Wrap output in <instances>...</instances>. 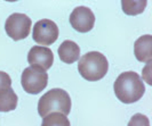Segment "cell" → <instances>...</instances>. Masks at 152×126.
Listing matches in <instances>:
<instances>
[{"label":"cell","instance_id":"1","mask_svg":"<svg viewBox=\"0 0 152 126\" xmlns=\"http://www.w3.org/2000/svg\"><path fill=\"white\" fill-rule=\"evenodd\" d=\"M117 98L124 104H134L138 101L145 92L144 82L135 72H125L118 76L113 84Z\"/></svg>","mask_w":152,"mask_h":126},{"label":"cell","instance_id":"2","mask_svg":"<svg viewBox=\"0 0 152 126\" xmlns=\"http://www.w3.org/2000/svg\"><path fill=\"white\" fill-rule=\"evenodd\" d=\"M71 98L65 90L52 89L39 99L38 112L41 117L53 112H60L66 116L71 111Z\"/></svg>","mask_w":152,"mask_h":126},{"label":"cell","instance_id":"3","mask_svg":"<svg viewBox=\"0 0 152 126\" xmlns=\"http://www.w3.org/2000/svg\"><path fill=\"white\" fill-rule=\"evenodd\" d=\"M109 63L107 57L99 51H91L84 55L78 63L79 74L85 80L95 82L102 80L107 73Z\"/></svg>","mask_w":152,"mask_h":126},{"label":"cell","instance_id":"4","mask_svg":"<svg viewBox=\"0 0 152 126\" xmlns=\"http://www.w3.org/2000/svg\"><path fill=\"white\" fill-rule=\"evenodd\" d=\"M22 86L26 93L38 94L47 86L48 74L37 67H28L24 69L21 77Z\"/></svg>","mask_w":152,"mask_h":126},{"label":"cell","instance_id":"5","mask_svg":"<svg viewBox=\"0 0 152 126\" xmlns=\"http://www.w3.org/2000/svg\"><path fill=\"white\" fill-rule=\"evenodd\" d=\"M31 26H32V22L30 17L21 13L12 14L5 23L6 33L14 41H20L28 37L30 34Z\"/></svg>","mask_w":152,"mask_h":126},{"label":"cell","instance_id":"6","mask_svg":"<svg viewBox=\"0 0 152 126\" xmlns=\"http://www.w3.org/2000/svg\"><path fill=\"white\" fill-rule=\"evenodd\" d=\"M33 40L42 45H50L58 37V27L50 19H40L33 26Z\"/></svg>","mask_w":152,"mask_h":126},{"label":"cell","instance_id":"7","mask_svg":"<svg viewBox=\"0 0 152 126\" xmlns=\"http://www.w3.org/2000/svg\"><path fill=\"white\" fill-rule=\"evenodd\" d=\"M70 24L76 31L80 33H87L94 27L95 15L89 8L79 6L73 9L70 15Z\"/></svg>","mask_w":152,"mask_h":126},{"label":"cell","instance_id":"8","mask_svg":"<svg viewBox=\"0 0 152 126\" xmlns=\"http://www.w3.org/2000/svg\"><path fill=\"white\" fill-rule=\"evenodd\" d=\"M28 63L31 67H37L46 72L52 67L54 63L53 51L47 47L34 45L28 53Z\"/></svg>","mask_w":152,"mask_h":126},{"label":"cell","instance_id":"9","mask_svg":"<svg viewBox=\"0 0 152 126\" xmlns=\"http://www.w3.org/2000/svg\"><path fill=\"white\" fill-rule=\"evenodd\" d=\"M134 53L138 61L151 63L152 60V37L150 34H145L138 37L134 45Z\"/></svg>","mask_w":152,"mask_h":126},{"label":"cell","instance_id":"10","mask_svg":"<svg viewBox=\"0 0 152 126\" xmlns=\"http://www.w3.org/2000/svg\"><path fill=\"white\" fill-rule=\"evenodd\" d=\"M58 56L60 59L65 64H72L79 60L80 56V48L75 41L65 40L58 47Z\"/></svg>","mask_w":152,"mask_h":126},{"label":"cell","instance_id":"11","mask_svg":"<svg viewBox=\"0 0 152 126\" xmlns=\"http://www.w3.org/2000/svg\"><path fill=\"white\" fill-rule=\"evenodd\" d=\"M16 107H17V96L14 90L10 88L0 91V111L8 112L15 110Z\"/></svg>","mask_w":152,"mask_h":126},{"label":"cell","instance_id":"12","mask_svg":"<svg viewBox=\"0 0 152 126\" xmlns=\"http://www.w3.org/2000/svg\"><path fill=\"white\" fill-rule=\"evenodd\" d=\"M41 126H71V124L66 116L60 112H53L44 117Z\"/></svg>","mask_w":152,"mask_h":126},{"label":"cell","instance_id":"13","mask_svg":"<svg viewBox=\"0 0 152 126\" xmlns=\"http://www.w3.org/2000/svg\"><path fill=\"white\" fill-rule=\"evenodd\" d=\"M146 1H121L122 10L127 15H137L141 14L146 7Z\"/></svg>","mask_w":152,"mask_h":126},{"label":"cell","instance_id":"14","mask_svg":"<svg viewBox=\"0 0 152 126\" xmlns=\"http://www.w3.org/2000/svg\"><path fill=\"white\" fill-rule=\"evenodd\" d=\"M127 126H150V120L143 114H135L130 118Z\"/></svg>","mask_w":152,"mask_h":126},{"label":"cell","instance_id":"15","mask_svg":"<svg viewBox=\"0 0 152 126\" xmlns=\"http://www.w3.org/2000/svg\"><path fill=\"white\" fill-rule=\"evenodd\" d=\"M12 86V78L6 72H1L0 71V91L2 90L10 89Z\"/></svg>","mask_w":152,"mask_h":126}]
</instances>
